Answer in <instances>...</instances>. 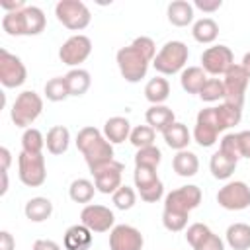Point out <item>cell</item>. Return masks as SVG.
I'll list each match as a JSON object with an SVG mask.
<instances>
[{"instance_id": "obj_1", "label": "cell", "mask_w": 250, "mask_h": 250, "mask_svg": "<svg viewBox=\"0 0 250 250\" xmlns=\"http://www.w3.org/2000/svg\"><path fill=\"white\" fill-rule=\"evenodd\" d=\"M154 57H156L154 41L146 35H141V37L133 39L131 45L121 47L115 55V61H117L121 76L127 82L135 84V82H141L146 76L148 64L154 61Z\"/></svg>"}, {"instance_id": "obj_2", "label": "cell", "mask_w": 250, "mask_h": 250, "mask_svg": "<svg viewBox=\"0 0 250 250\" xmlns=\"http://www.w3.org/2000/svg\"><path fill=\"white\" fill-rule=\"evenodd\" d=\"M76 148L82 152L90 172L107 164L113 158V145L104 137V133L96 127H82L76 135Z\"/></svg>"}, {"instance_id": "obj_3", "label": "cell", "mask_w": 250, "mask_h": 250, "mask_svg": "<svg viewBox=\"0 0 250 250\" xmlns=\"http://www.w3.org/2000/svg\"><path fill=\"white\" fill-rule=\"evenodd\" d=\"M47 25V18L41 8L25 6L20 12H8L2 18V29L8 35H39Z\"/></svg>"}, {"instance_id": "obj_4", "label": "cell", "mask_w": 250, "mask_h": 250, "mask_svg": "<svg viewBox=\"0 0 250 250\" xmlns=\"http://www.w3.org/2000/svg\"><path fill=\"white\" fill-rule=\"evenodd\" d=\"M188 57H189V51H188L186 43H182V41H168L156 53V57L152 61V66L156 68V72L170 76V74H176V72L184 70V66L188 62Z\"/></svg>"}, {"instance_id": "obj_5", "label": "cell", "mask_w": 250, "mask_h": 250, "mask_svg": "<svg viewBox=\"0 0 250 250\" xmlns=\"http://www.w3.org/2000/svg\"><path fill=\"white\" fill-rule=\"evenodd\" d=\"M41 111H43L41 96L33 90H25L16 98V102L12 105V111H10V117H12L16 127L29 129V125L41 115Z\"/></svg>"}, {"instance_id": "obj_6", "label": "cell", "mask_w": 250, "mask_h": 250, "mask_svg": "<svg viewBox=\"0 0 250 250\" xmlns=\"http://www.w3.org/2000/svg\"><path fill=\"white\" fill-rule=\"evenodd\" d=\"M55 16L57 20L70 31H82L90 25L92 14L88 6L80 0H61L55 6Z\"/></svg>"}, {"instance_id": "obj_7", "label": "cell", "mask_w": 250, "mask_h": 250, "mask_svg": "<svg viewBox=\"0 0 250 250\" xmlns=\"http://www.w3.org/2000/svg\"><path fill=\"white\" fill-rule=\"evenodd\" d=\"M18 176L20 182L27 188H39L47 180V166H45V156L41 154H29V152H20L18 156Z\"/></svg>"}, {"instance_id": "obj_8", "label": "cell", "mask_w": 250, "mask_h": 250, "mask_svg": "<svg viewBox=\"0 0 250 250\" xmlns=\"http://www.w3.org/2000/svg\"><path fill=\"white\" fill-rule=\"evenodd\" d=\"M217 203L227 211H242L250 207V188L248 184L234 180L225 184L217 191Z\"/></svg>"}, {"instance_id": "obj_9", "label": "cell", "mask_w": 250, "mask_h": 250, "mask_svg": "<svg viewBox=\"0 0 250 250\" xmlns=\"http://www.w3.org/2000/svg\"><path fill=\"white\" fill-rule=\"evenodd\" d=\"M248 80H250V78H248V74L244 72V68H242L240 64H232V66L227 70L225 78H223V84H225V104H230V105L242 109Z\"/></svg>"}, {"instance_id": "obj_10", "label": "cell", "mask_w": 250, "mask_h": 250, "mask_svg": "<svg viewBox=\"0 0 250 250\" xmlns=\"http://www.w3.org/2000/svg\"><path fill=\"white\" fill-rule=\"evenodd\" d=\"M232 64H234V55L227 45H213L201 53V68L211 76H219V74L225 76Z\"/></svg>"}, {"instance_id": "obj_11", "label": "cell", "mask_w": 250, "mask_h": 250, "mask_svg": "<svg viewBox=\"0 0 250 250\" xmlns=\"http://www.w3.org/2000/svg\"><path fill=\"white\" fill-rule=\"evenodd\" d=\"M135 188L139 189V195L143 201L146 203H156L162 193H164V186L156 174L154 168H143V166H135Z\"/></svg>"}, {"instance_id": "obj_12", "label": "cell", "mask_w": 250, "mask_h": 250, "mask_svg": "<svg viewBox=\"0 0 250 250\" xmlns=\"http://www.w3.org/2000/svg\"><path fill=\"white\" fill-rule=\"evenodd\" d=\"M27 70L20 57L0 49V82L4 88H18L25 82Z\"/></svg>"}, {"instance_id": "obj_13", "label": "cell", "mask_w": 250, "mask_h": 250, "mask_svg": "<svg viewBox=\"0 0 250 250\" xmlns=\"http://www.w3.org/2000/svg\"><path fill=\"white\" fill-rule=\"evenodd\" d=\"M201 189L197 186H182L178 189H172L166 199H164V209L168 211H178V213H186L189 215V211H193L199 203H201Z\"/></svg>"}, {"instance_id": "obj_14", "label": "cell", "mask_w": 250, "mask_h": 250, "mask_svg": "<svg viewBox=\"0 0 250 250\" xmlns=\"http://www.w3.org/2000/svg\"><path fill=\"white\" fill-rule=\"evenodd\" d=\"M123 170L125 166L117 160H111L107 164H102L100 168L92 170V176H94V184H96V189L100 193H115L123 184H121V178H123Z\"/></svg>"}, {"instance_id": "obj_15", "label": "cell", "mask_w": 250, "mask_h": 250, "mask_svg": "<svg viewBox=\"0 0 250 250\" xmlns=\"http://www.w3.org/2000/svg\"><path fill=\"white\" fill-rule=\"evenodd\" d=\"M90 53H92L90 37L76 33L62 43V47L59 49V59L68 66H78L80 62H84L90 57Z\"/></svg>"}, {"instance_id": "obj_16", "label": "cell", "mask_w": 250, "mask_h": 250, "mask_svg": "<svg viewBox=\"0 0 250 250\" xmlns=\"http://www.w3.org/2000/svg\"><path fill=\"white\" fill-rule=\"evenodd\" d=\"M80 223L84 227H88L92 232H107L113 229V223H115V215L109 207L105 205H86L82 211H80Z\"/></svg>"}, {"instance_id": "obj_17", "label": "cell", "mask_w": 250, "mask_h": 250, "mask_svg": "<svg viewBox=\"0 0 250 250\" xmlns=\"http://www.w3.org/2000/svg\"><path fill=\"white\" fill-rule=\"evenodd\" d=\"M145 238L139 229L131 225H115L109 230V248L111 250H143Z\"/></svg>"}, {"instance_id": "obj_18", "label": "cell", "mask_w": 250, "mask_h": 250, "mask_svg": "<svg viewBox=\"0 0 250 250\" xmlns=\"http://www.w3.org/2000/svg\"><path fill=\"white\" fill-rule=\"evenodd\" d=\"M94 232L84 227L82 223L80 225H72L66 229L64 236H62V244H64V250H90L92 246V236Z\"/></svg>"}, {"instance_id": "obj_19", "label": "cell", "mask_w": 250, "mask_h": 250, "mask_svg": "<svg viewBox=\"0 0 250 250\" xmlns=\"http://www.w3.org/2000/svg\"><path fill=\"white\" fill-rule=\"evenodd\" d=\"M131 135V123L127 117L121 115H113L104 123V137L111 143V145H119L123 141H127Z\"/></svg>"}, {"instance_id": "obj_20", "label": "cell", "mask_w": 250, "mask_h": 250, "mask_svg": "<svg viewBox=\"0 0 250 250\" xmlns=\"http://www.w3.org/2000/svg\"><path fill=\"white\" fill-rule=\"evenodd\" d=\"M145 119H146V125H150L154 131H160V133H164L172 123H176L174 111L164 104L162 105H150L145 113Z\"/></svg>"}, {"instance_id": "obj_21", "label": "cell", "mask_w": 250, "mask_h": 250, "mask_svg": "<svg viewBox=\"0 0 250 250\" xmlns=\"http://www.w3.org/2000/svg\"><path fill=\"white\" fill-rule=\"evenodd\" d=\"M236 164H238V160H236V158H232V156L225 154L223 150H217V152H213V154H211L209 170H211L213 178H217V180H229V178L234 174Z\"/></svg>"}, {"instance_id": "obj_22", "label": "cell", "mask_w": 250, "mask_h": 250, "mask_svg": "<svg viewBox=\"0 0 250 250\" xmlns=\"http://www.w3.org/2000/svg\"><path fill=\"white\" fill-rule=\"evenodd\" d=\"M168 21L176 27H186L193 21V4L186 0H174L168 4Z\"/></svg>"}, {"instance_id": "obj_23", "label": "cell", "mask_w": 250, "mask_h": 250, "mask_svg": "<svg viewBox=\"0 0 250 250\" xmlns=\"http://www.w3.org/2000/svg\"><path fill=\"white\" fill-rule=\"evenodd\" d=\"M172 168L178 176L182 178H191L197 174L199 170V160H197V154L191 152V150H178L176 156L172 158Z\"/></svg>"}, {"instance_id": "obj_24", "label": "cell", "mask_w": 250, "mask_h": 250, "mask_svg": "<svg viewBox=\"0 0 250 250\" xmlns=\"http://www.w3.org/2000/svg\"><path fill=\"white\" fill-rule=\"evenodd\" d=\"M68 143H70V131L64 127V125H55L47 131V137H45V146L51 154H62L66 152L68 148Z\"/></svg>"}, {"instance_id": "obj_25", "label": "cell", "mask_w": 250, "mask_h": 250, "mask_svg": "<svg viewBox=\"0 0 250 250\" xmlns=\"http://www.w3.org/2000/svg\"><path fill=\"white\" fill-rule=\"evenodd\" d=\"M162 137H164L166 145H168L170 148H174L176 152H178V150H186L188 145L191 143V135H189L188 127H186L184 123H180V121L172 123V125L162 133Z\"/></svg>"}, {"instance_id": "obj_26", "label": "cell", "mask_w": 250, "mask_h": 250, "mask_svg": "<svg viewBox=\"0 0 250 250\" xmlns=\"http://www.w3.org/2000/svg\"><path fill=\"white\" fill-rule=\"evenodd\" d=\"M23 213L31 223H43L53 215V203H51V199L41 197V195L39 197H31L25 203Z\"/></svg>"}, {"instance_id": "obj_27", "label": "cell", "mask_w": 250, "mask_h": 250, "mask_svg": "<svg viewBox=\"0 0 250 250\" xmlns=\"http://www.w3.org/2000/svg\"><path fill=\"white\" fill-rule=\"evenodd\" d=\"M205 82H207V72L201 66H188L180 74V84L188 94H199Z\"/></svg>"}, {"instance_id": "obj_28", "label": "cell", "mask_w": 250, "mask_h": 250, "mask_svg": "<svg viewBox=\"0 0 250 250\" xmlns=\"http://www.w3.org/2000/svg\"><path fill=\"white\" fill-rule=\"evenodd\" d=\"M64 80H66V86H68V92L70 96H84L92 84V78H90V72L84 70V68H72L64 74Z\"/></svg>"}, {"instance_id": "obj_29", "label": "cell", "mask_w": 250, "mask_h": 250, "mask_svg": "<svg viewBox=\"0 0 250 250\" xmlns=\"http://www.w3.org/2000/svg\"><path fill=\"white\" fill-rule=\"evenodd\" d=\"M170 96V84L166 78L162 76H154L146 82L145 86V98L152 104V105H162Z\"/></svg>"}, {"instance_id": "obj_30", "label": "cell", "mask_w": 250, "mask_h": 250, "mask_svg": "<svg viewBox=\"0 0 250 250\" xmlns=\"http://www.w3.org/2000/svg\"><path fill=\"white\" fill-rule=\"evenodd\" d=\"M227 244L232 250H250V225L234 223L227 229Z\"/></svg>"}, {"instance_id": "obj_31", "label": "cell", "mask_w": 250, "mask_h": 250, "mask_svg": "<svg viewBox=\"0 0 250 250\" xmlns=\"http://www.w3.org/2000/svg\"><path fill=\"white\" fill-rule=\"evenodd\" d=\"M191 35H193V39H195L197 43L209 45V43H213V41L217 39V35H219V25H217V21L211 20V18H201V20H197V21L193 23Z\"/></svg>"}, {"instance_id": "obj_32", "label": "cell", "mask_w": 250, "mask_h": 250, "mask_svg": "<svg viewBox=\"0 0 250 250\" xmlns=\"http://www.w3.org/2000/svg\"><path fill=\"white\" fill-rule=\"evenodd\" d=\"M94 191H96V184H92L86 178L74 180L68 188V195L74 203H90L92 197H94Z\"/></svg>"}, {"instance_id": "obj_33", "label": "cell", "mask_w": 250, "mask_h": 250, "mask_svg": "<svg viewBox=\"0 0 250 250\" xmlns=\"http://www.w3.org/2000/svg\"><path fill=\"white\" fill-rule=\"evenodd\" d=\"M215 109H217V119H219L221 131L238 125L240 119H242V109H240V107H234V105H230V104H225V102H223V104L217 105Z\"/></svg>"}, {"instance_id": "obj_34", "label": "cell", "mask_w": 250, "mask_h": 250, "mask_svg": "<svg viewBox=\"0 0 250 250\" xmlns=\"http://www.w3.org/2000/svg\"><path fill=\"white\" fill-rule=\"evenodd\" d=\"M43 146H45V137L41 135L39 129H25L23 135H21V150L23 152H29V154H41L43 152Z\"/></svg>"}, {"instance_id": "obj_35", "label": "cell", "mask_w": 250, "mask_h": 250, "mask_svg": "<svg viewBox=\"0 0 250 250\" xmlns=\"http://www.w3.org/2000/svg\"><path fill=\"white\" fill-rule=\"evenodd\" d=\"M68 96H70V92H68L64 76H55V78L47 80V84H45V98L49 102H62Z\"/></svg>"}, {"instance_id": "obj_36", "label": "cell", "mask_w": 250, "mask_h": 250, "mask_svg": "<svg viewBox=\"0 0 250 250\" xmlns=\"http://www.w3.org/2000/svg\"><path fill=\"white\" fill-rule=\"evenodd\" d=\"M162 160V152L158 146L150 145V146H145V148H139L137 154H135V166H143V168H158Z\"/></svg>"}, {"instance_id": "obj_37", "label": "cell", "mask_w": 250, "mask_h": 250, "mask_svg": "<svg viewBox=\"0 0 250 250\" xmlns=\"http://www.w3.org/2000/svg\"><path fill=\"white\" fill-rule=\"evenodd\" d=\"M154 137H156V131L150 125H137L135 129H131L129 141L139 150V148H145V146L154 145Z\"/></svg>"}, {"instance_id": "obj_38", "label": "cell", "mask_w": 250, "mask_h": 250, "mask_svg": "<svg viewBox=\"0 0 250 250\" xmlns=\"http://www.w3.org/2000/svg\"><path fill=\"white\" fill-rule=\"evenodd\" d=\"M199 98L203 102H209V104L219 102V100H225V84H223V80H219V78H207V82L203 84V88L199 92Z\"/></svg>"}, {"instance_id": "obj_39", "label": "cell", "mask_w": 250, "mask_h": 250, "mask_svg": "<svg viewBox=\"0 0 250 250\" xmlns=\"http://www.w3.org/2000/svg\"><path fill=\"white\" fill-rule=\"evenodd\" d=\"M188 219H189V215H186V213L168 211V209L162 211V225H164V229L170 230V232H180V230H184V229L188 227Z\"/></svg>"}, {"instance_id": "obj_40", "label": "cell", "mask_w": 250, "mask_h": 250, "mask_svg": "<svg viewBox=\"0 0 250 250\" xmlns=\"http://www.w3.org/2000/svg\"><path fill=\"white\" fill-rule=\"evenodd\" d=\"M217 137H219V133H217L213 127H209V125H205V123H197V121H195L193 141H195L199 146H203V148L213 146V145L217 143Z\"/></svg>"}, {"instance_id": "obj_41", "label": "cell", "mask_w": 250, "mask_h": 250, "mask_svg": "<svg viewBox=\"0 0 250 250\" xmlns=\"http://www.w3.org/2000/svg\"><path fill=\"white\" fill-rule=\"evenodd\" d=\"M111 199H113V205H115L117 209L127 211V209H131V207L135 205V201H137V193H135L133 188H129V186H121V188L111 195Z\"/></svg>"}, {"instance_id": "obj_42", "label": "cell", "mask_w": 250, "mask_h": 250, "mask_svg": "<svg viewBox=\"0 0 250 250\" xmlns=\"http://www.w3.org/2000/svg\"><path fill=\"white\" fill-rule=\"evenodd\" d=\"M209 232H211V229H209L207 225H203V223H193V225H189L188 230H186V240H188V244H189L191 248H195Z\"/></svg>"}, {"instance_id": "obj_43", "label": "cell", "mask_w": 250, "mask_h": 250, "mask_svg": "<svg viewBox=\"0 0 250 250\" xmlns=\"http://www.w3.org/2000/svg\"><path fill=\"white\" fill-rule=\"evenodd\" d=\"M219 150H223L225 154L232 156V158H240V146H238V135L236 133H229L221 139L219 143Z\"/></svg>"}, {"instance_id": "obj_44", "label": "cell", "mask_w": 250, "mask_h": 250, "mask_svg": "<svg viewBox=\"0 0 250 250\" xmlns=\"http://www.w3.org/2000/svg\"><path fill=\"white\" fill-rule=\"evenodd\" d=\"M193 250H225V242H223V238H219V234H215L211 230Z\"/></svg>"}, {"instance_id": "obj_45", "label": "cell", "mask_w": 250, "mask_h": 250, "mask_svg": "<svg viewBox=\"0 0 250 250\" xmlns=\"http://www.w3.org/2000/svg\"><path fill=\"white\" fill-rule=\"evenodd\" d=\"M236 135H238L240 158H250V131H240Z\"/></svg>"}, {"instance_id": "obj_46", "label": "cell", "mask_w": 250, "mask_h": 250, "mask_svg": "<svg viewBox=\"0 0 250 250\" xmlns=\"http://www.w3.org/2000/svg\"><path fill=\"white\" fill-rule=\"evenodd\" d=\"M221 6H223L221 0H195V2H193V8H197V10H201V12H207V14L219 10Z\"/></svg>"}, {"instance_id": "obj_47", "label": "cell", "mask_w": 250, "mask_h": 250, "mask_svg": "<svg viewBox=\"0 0 250 250\" xmlns=\"http://www.w3.org/2000/svg\"><path fill=\"white\" fill-rule=\"evenodd\" d=\"M0 250H16V240L8 230H0Z\"/></svg>"}, {"instance_id": "obj_48", "label": "cell", "mask_w": 250, "mask_h": 250, "mask_svg": "<svg viewBox=\"0 0 250 250\" xmlns=\"http://www.w3.org/2000/svg\"><path fill=\"white\" fill-rule=\"evenodd\" d=\"M31 250H61V246L55 242V240H49V238H39L33 242V248Z\"/></svg>"}, {"instance_id": "obj_49", "label": "cell", "mask_w": 250, "mask_h": 250, "mask_svg": "<svg viewBox=\"0 0 250 250\" xmlns=\"http://www.w3.org/2000/svg\"><path fill=\"white\" fill-rule=\"evenodd\" d=\"M0 8H2V10H6V14H8V12H20V10H23V8H25V4H23V0H16V2L0 0Z\"/></svg>"}, {"instance_id": "obj_50", "label": "cell", "mask_w": 250, "mask_h": 250, "mask_svg": "<svg viewBox=\"0 0 250 250\" xmlns=\"http://www.w3.org/2000/svg\"><path fill=\"white\" fill-rule=\"evenodd\" d=\"M0 160H2V172H8L10 162H12V154L6 146H0Z\"/></svg>"}, {"instance_id": "obj_51", "label": "cell", "mask_w": 250, "mask_h": 250, "mask_svg": "<svg viewBox=\"0 0 250 250\" xmlns=\"http://www.w3.org/2000/svg\"><path fill=\"white\" fill-rule=\"evenodd\" d=\"M240 66L244 68V72L248 74V78H250V53H246L244 57H242V62H240Z\"/></svg>"}, {"instance_id": "obj_52", "label": "cell", "mask_w": 250, "mask_h": 250, "mask_svg": "<svg viewBox=\"0 0 250 250\" xmlns=\"http://www.w3.org/2000/svg\"><path fill=\"white\" fill-rule=\"evenodd\" d=\"M2 174V188H0V195H4L8 191V172H0Z\"/></svg>"}]
</instances>
